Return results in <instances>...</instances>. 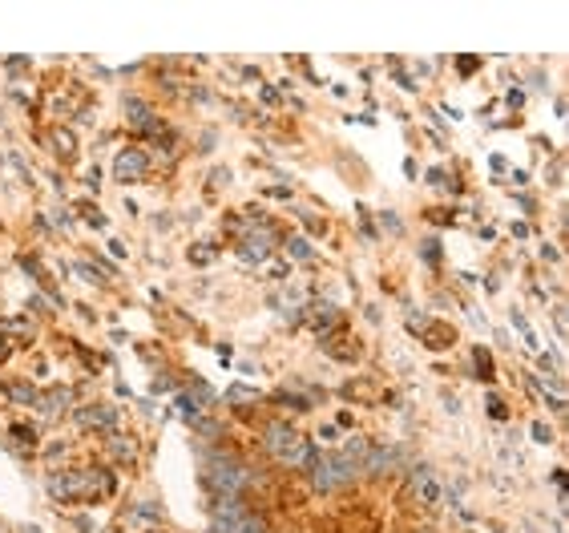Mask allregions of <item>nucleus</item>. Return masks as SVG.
I'll return each mask as SVG.
<instances>
[{
    "instance_id": "obj_10",
    "label": "nucleus",
    "mask_w": 569,
    "mask_h": 533,
    "mask_svg": "<svg viewBox=\"0 0 569 533\" xmlns=\"http://www.w3.org/2000/svg\"><path fill=\"white\" fill-rule=\"evenodd\" d=\"M81 424H114V412H109V408H98V412H81Z\"/></svg>"
},
{
    "instance_id": "obj_3",
    "label": "nucleus",
    "mask_w": 569,
    "mask_h": 533,
    "mask_svg": "<svg viewBox=\"0 0 569 533\" xmlns=\"http://www.w3.org/2000/svg\"><path fill=\"white\" fill-rule=\"evenodd\" d=\"M206 481L218 489V493H227V497H234L239 489H243L246 481H250V473H246L234 456H210V468H206Z\"/></svg>"
},
{
    "instance_id": "obj_4",
    "label": "nucleus",
    "mask_w": 569,
    "mask_h": 533,
    "mask_svg": "<svg viewBox=\"0 0 569 533\" xmlns=\"http://www.w3.org/2000/svg\"><path fill=\"white\" fill-rule=\"evenodd\" d=\"M214 533H267V529H262L250 513H243V509L234 505V497H230L227 505L214 513Z\"/></svg>"
},
{
    "instance_id": "obj_9",
    "label": "nucleus",
    "mask_w": 569,
    "mask_h": 533,
    "mask_svg": "<svg viewBox=\"0 0 569 533\" xmlns=\"http://www.w3.org/2000/svg\"><path fill=\"white\" fill-rule=\"evenodd\" d=\"M130 121L133 126H142V129L149 126V110L142 105V101H130Z\"/></svg>"
},
{
    "instance_id": "obj_8",
    "label": "nucleus",
    "mask_w": 569,
    "mask_h": 533,
    "mask_svg": "<svg viewBox=\"0 0 569 533\" xmlns=\"http://www.w3.org/2000/svg\"><path fill=\"white\" fill-rule=\"evenodd\" d=\"M267 251H271V242L267 239H246V246H243L246 258H267Z\"/></svg>"
},
{
    "instance_id": "obj_5",
    "label": "nucleus",
    "mask_w": 569,
    "mask_h": 533,
    "mask_svg": "<svg viewBox=\"0 0 569 533\" xmlns=\"http://www.w3.org/2000/svg\"><path fill=\"white\" fill-rule=\"evenodd\" d=\"M408 493H412V501H420V505H440L444 501V489H440V481L432 477L428 465H416L408 473Z\"/></svg>"
},
{
    "instance_id": "obj_6",
    "label": "nucleus",
    "mask_w": 569,
    "mask_h": 533,
    "mask_svg": "<svg viewBox=\"0 0 569 533\" xmlns=\"http://www.w3.org/2000/svg\"><path fill=\"white\" fill-rule=\"evenodd\" d=\"M114 174H117V182H138V178L146 174V154H138V150H126V154L117 158Z\"/></svg>"
},
{
    "instance_id": "obj_12",
    "label": "nucleus",
    "mask_w": 569,
    "mask_h": 533,
    "mask_svg": "<svg viewBox=\"0 0 569 533\" xmlns=\"http://www.w3.org/2000/svg\"><path fill=\"white\" fill-rule=\"evenodd\" d=\"M291 251H295V255H299V258H307V255H311V246H307V242H303V239H295V242H291Z\"/></svg>"
},
{
    "instance_id": "obj_2",
    "label": "nucleus",
    "mask_w": 569,
    "mask_h": 533,
    "mask_svg": "<svg viewBox=\"0 0 569 533\" xmlns=\"http://www.w3.org/2000/svg\"><path fill=\"white\" fill-rule=\"evenodd\" d=\"M352 477H356V461H347L343 452L323 456V461H315V465H311V485H315L319 493H331V489L347 485Z\"/></svg>"
},
{
    "instance_id": "obj_7",
    "label": "nucleus",
    "mask_w": 569,
    "mask_h": 533,
    "mask_svg": "<svg viewBox=\"0 0 569 533\" xmlns=\"http://www.w3.org/2000/svg\"><path fill=\"white\" fill-rule=\"evenodd\" d=\"M396 461H400V452H396V449H372V452H368V461H363V468H368L372 477H384Z\"/></svg>"
},
{
    "instance_id": "obj_11",
    "label": "nucleus",
    "mask_w": 569,
    "mask_h": 533,
    "mask_svg": "<svg viewBox=\"0 0 569 533\" xmlns=\"http://www.w3.org/2000/svg\"><path fill=\"white\" fill-rule=\"evenodd\" d=\"M8 396H13V400H20V404H33L36 400L29 384H8Z\"/></svg>"
},
{
    "instance_id": "obj_1",
    "label": "nucleus",
    "mask_w": 569,
    "mask_h": 533,
    "mask_svg": "<svg viewBox=\"0 0 569 533\" xmlns=\"http://www.w3.org/2000/svg\"><path fill=\"white\" fill-rule=\"evenodd\" d=\"M262 445H267V452H271V456H279L283 465H295V468H311V465H315V452H311V445L299 433H295L291 424H271V428H267V436H262Z\"/></svg>"
}]
</instances>
